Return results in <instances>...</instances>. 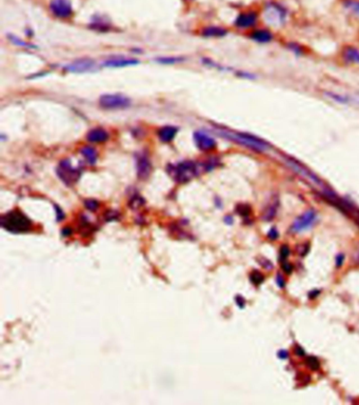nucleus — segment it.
Instances as JSON below:
<instances>
[{
    "label": "nucleus",
    "instance_id": "f257e3e1",
    "mask_svg": "<svg viewBox=\"0 0 359 405\" xmlns=\"http://www.w3.org/2000/svg\"><path fill=\"white\" fill-rule=\"evenodd\" d=\"M202 170V165L193 161H183L177 164L168 165V173L178 183H185L198 176Z\"/></svg>",
    "mask_w": 359,
    "mask_h": 405
},
{
    "label": "nucleus",
    "instance_id": "f03ea898",
    "mask_svg": "<svg viewBox=\"0 0 359 405\" xmlns=\"http://www.w3.org/2000/svg\"><path fill=\"white\" fill-rule=\"evenodd\" d=\"M0 223L4 230L15 234L29 232L32 227L31 220L19 210H12L3 215L0 219Z\"/></svg>",
    "mask_w": 359,
    "mask_h": 405
},
{
    "label": "nucleus",
    "instance_id": "7ed1b4c3",
    "mask_svg": "<svg viewBox=\"0 0 359 405\" xmlns=\"http://www.w3.org/2000/svg\"><path fill=\"white\" fill-rule=\"evenodd\" d=\"M218 133H220L222 136H224L230 140H233V141L240 143L252 149H255V151H265V149H267L268 147L267 143H265L262 139L255 138L253 136H250L247 134L232 133V132H228V131H218Z\"/></svg>",
    "mask_w": 359,
    "mask_h": 405
},
{
    "label": "nucleus",
    "instance_id": "20e7f679",
    "mask_svg": "<svg viewBox=\"0 0 359 405\" xmlns=\"http://www.w3.org/2000/svg\"><path fill=\"white\" fill-rule=\"evenodd\" d=\"M100 107L104 110H123L131 105V100L121 94H104L99 98Z\"/></svg>",
    "mask_w": 359,
    "mask_h": 405
},
{
    "label": "nucleus",
    "instance_id": "39448f33",
    "mask_svg": "<svg viewBox=\"0 0 359 405\" xmlns=\"http://www.w3.org/2000/svg\"><path fill=\"white\" fill-rule=\"evenodd\" d=\"M80 171L72 165L70 160H62L57 166L58 177L64 181L67 186H73L80 177Z\"/></svg>",
    "mask_w": 359,
    "mask_h": 405
},
{
    "label": "nucleus",
    "instance_id": "423d86ee",
    "mask_svg": "<svg viewBox=\"0 0 359 405\" xmlns=\"http://www.w3.org/2000/svg\"><path fill=\"white\" fill-rule=\"evenodd\" d=\"M50 8L52 13L59 18H69L73 13L70 0H52Z\"/></svg>",
    "mask_w": 359,
    "mask_h": 405
},
{
    "label": "nucleus",
    "instance_id": "0eeeda50",
    "mask_svg": "<svg viewBox=\"0 0 359 405\" xmlns=\"http://www.w3.org/2000/svg\"><path fill=\"white\" fill-rule=\"evenodd\" d=\"M265 15L269 22H271L273 24H277V23L281 24L285 18V11L283 10L282 6L278 5L276 3H272L267 6Z\"/></svg>",
    "mask_w": 359,
    "mask_h": 405
},
{
    "label": "nucleus",
    "instance_id": "6e6552de",
    "mask_svg": "<svg viewBox=\"0 0 359 405\" xmlns=\"http://www.w3.org/2000/svg\"><path fill=\"white\" fill-rule=\"evenodd\" d=\"M65 68L66 71L72 73H87L95 68V63L91 59H79L68 65Z\"/></svg>",
    "mask_w": 359,
    "mask_h": 405
},
{
    "label": "nucleus",
    "instance_id": "1a4fd4ad",
    "mask_svg": "<svg viewBox=\"0 0 359 405\" xmlns=\"http://www.w3.org/2000/svg\"><path fill=\"white\" fill-rule=\"evenodd\" d=\"M194 141L197 147L204 152L211 151V149L216 147V141L212 137L202 133V132H196L194 134Z\"/></svg>",
    "mask_w": 359,
    "mask_h": 405
},
{
    "label": "nucleus",
    "instance_id": "9d476101",
    "mask_svg": "<svg viewBox=\"0 0 359 405\" xmlns=\"http://www.w3.org/2000/svg\"><path fill=\"white\" fill-rule=\"evenodd\" d=\"M137 176L140 179H147L152 172V164L149 157L145 154L137 156Z\"/></svg>",
    "mask_w": 359,
    "mask_h": 405
},
{
    "label": "nucleus",
    "instance_id": "9b49d317",
    "mask_svg": "<svg viewBox=\"0 0 359 405\" xmlns=\"http://www.w3.org/2000/svg\"><path fill=\"white\" fill-rule=\"evenodd\" d=\"M315 213L313 212V210H309V212L304 213L301 217H299L297 220H296L294 225H293V230L294 231H302V230H306L309 226H311L314 222V220H315Z\"/></svg>",
    "mask_w": 359,
    "mask_h": 405
},
{
    "label": "nucleus",
    "instance_id": "f8f14e48",
    "mask_svg": "<svg viewBox=\"0 0 359 405\" xmlns=\"http://www.w3.org/2000/svg\"><path fill=\"white\" fill-rule=\"evenodd\" d=\"M257 14L255 12H247L241 13L235 21L236 26L241 29H248L253 26L257 22Z\"/></svg>",
    "mask_w": 359,
    "mask_h": 405
},
{
    "label": "nucleus",
    "instance_id": "ddd939ff",
    "mask_svg": "<svg viewBox=\"0 0 359 405\" xmlns=\"http://www.w3.org/2000/svg\"><path fill=\"white\" fill-rule=\"evenodd\" d=\"M87 139L88 141L92 143H100L109 139V134L102 128H95L89 131V133L87 134Z\"/></svg>",
    "mask_w": 359,
    "mask_h": 405
},
{
    "label": "nucleus",
    "instance_id": "4468645a",
    "mask_svg": "<svg viewBox=\"0 0 359 405\" xmlns=\"http://www.w3.org/2000/svg\"><path fill=\"white\" fill-rule=\"evenodd\" d=\"M137 64H138V61L135 59L116 57L110 60H106L103 64V66L107 68H123V67H129V66H135Z\"/></svg>",
    "mask_w": 359,
    "mask_h": 405
},
{
    "label": "nucleus",
    "instance_id": "2eb2a0df",
    "mask_svg": "<svg viewBox=\"0 0 359 405\" xmlns=\"http://www.w3.org/2000/svg\"><path fill=\"white\" fill-rule=\"evenodd\" d=\"M177 131H178V129L175 128V127L167 126V127L159 129L157 135H158L159 139L163 142H170L174 139V137H175V135L177 133Z\"/></svg>",
    "mask_w": 359,
    "mask_h": 405
},
{
    "label": "nucleus",
    "instance_id": "dca6fc26",
    "mask_svg": "<svg viewBox=\"0 0 359 405\" xmlns=\"http://www.w3.org/2000/svg\"><path fill=\"white\" fill-rule=\"evenodd\" d=\"M343 56L348 64H359V51L355 48L348 47L344 50Z\"/></svg>",
    "mask_w": 359,
    "mask_h": 405
},
{
    "label": "nucleus",
    "instance_id": "f3484780",
    "mask_svg": "<svg viewBox=\"0 0 359 405\" xmlns=\"http://www.w3.org/2000/svg\"><path fill=\"white\" fill-rule=\"evenodd\" d=\"M80 154H82L85 159L90 163V164H95L97 161V158H98V153L96 149L92 146H85L82 148V151H80Z\"/></svg>",
    "mask_w": 359,
    "mask_h": 405
},
{
    "label": "nucleus",
    "instance_id": "a211bd4d",
    "mask_svg": "<svg viewBox=\"0 0 359 405\" xmlns=\"http://www.w3.org/2000/svg\"><path fill=\"white\" fill-rule=\"evenodd\" d=\"M251 37H252V39H254L257 42L267 43L272 40L273 36H272V34L267 30H257L251 34Z\"/></svg>",
    "mask_w": 359,
    "mask_h": 405
},
{
    "label": "nucleus",
    "instance_id": "6ab92c4d",
    "mask_svg": "<svg viewBox=\"0 0 359 405\" xmlns=\"http://www.w3.org/2000/svg\"><path fill=\"white\" fill-rule=\"evenodd\" d=\"M227 34V30L219 26H209L202 31V35L205 37H222Z\"/></svg>",
    "mask_w": 359,
    "mask_h": 405
},
{
    "label": "nucleus",
    "instance_id": "aec40b11",
    "mask_svg": "<svg viewBox=\"0 0 359 405\" xmlns=\"http://www.w3.org/2000/svg\"><path fill=\"white\" fill-rule=\"evenodd\" d=\"M181 60H183V58H180V57H170V58H159L158 59V61L159 63H161V64H176V63H179V61H181Z\"/></svg>",
    "mask_w": 359,
    "mask_h": 405
},
{
    "label": "nucleus",
    "instance_id": "412c9836",
    "mask_svg": "<svg viewBox=\"0 0 359 405\" xmlns=\"http://www.w3.org/2000/svg\"><path fill=\"white\" fill-rule=\"evenodd\" d=\"M85 205H86V207H87L88 209H90V210H96V209L98 208V206H99V203H98V202H97L96 200L90 199V200H86Z\"/></svg>",
    "mask_w": 359,
    "mask_h": 405
},
{
    "label": "nucleus",
    "instance_id": "4be33fe9",
    "mask_svg": "<svg viewBox=\"0 0 359 405\" xmlns=\"http://www.w3.org/2000/svg\"><path fill=\"white\" fill-rule=\"evenodd\" d=\"M251 280H252L255 284L258 285V284H260V283H262L263 281H264V276H263L262 274H260V272H256V271H255V272H253L252 275H251Z\"/></svg>",
    "mask_w": 359,
    "mask_h": 405
},
{
    "label": "nucleus",
    "instance_id": "5701e85b",
    "mask_svg": "<svg viewBox=\"0 0 359 405\" xmlns=\"http://www.w3.org/2000/svg\"><path fill=\"white\" fill-rule=\"evenodd\" d=\"M143 203H145V201L142 200V198H140V197H135L133 200H131L130 206H132L133 208H137V207L141 206Z\"/></svg>",
    "mask_w": 359,
    "mask_h": 405
},
{
    "label": "nucleus",
    "instance_id": "b1692460",
    "mask_svg": "<svg viewBox=\"0 0 359 405\" xmlns=\"http://www.w3.org/2000/svg\"><path fill=\"white\" fill-rule=\"evenodd\" d=\"M308 364L312 369H317L319 367V362L316 358L311 357L308 359Z\"/></svg>",
    "mask_w": 359,
    "mask_h": 405
},
{
    "label": "nucleus",
    "instance_id": "393cba45",
    "mask_svg": "<svg viewBox=\"0 0 359 405\" xmlns=\"http://www.w3.org/2000/svg\"><path fill=\"white\" fill-rule=\"evenodd\" d=\"M348 4H349V7L351 8V10H353V11L356 12V13H359V2H357V1H350Z\"/></svg>",
    "mask_w": 359,
    "mask_h": 405
},
{
    "label": "nucleus",
    "instance_id": "a878e982",
    "mask_svg": "<svg viewBox=\"0 0 359 405\" xmlns=\"http://www.w3.org/2000/svg\"><path fill=\"white\" fill-rule=\"evenodd\" d=\"M56 208H57V220H58V221H60V220H62V218L65 217V215H64V213L61 212L60 208H58L57 206H56Z\"/></svg>",
    "mask_w": 359,
    "mask_h": 405
},
{
    "label": "nucleus",
    "instance_id": "bb28decb",
    "mask_svg": "<svg viewBox=\"0 0 359 405\" xmlns=\"http://www.w3.org/2000/svg\"><path fill=\"white\" fill-rule=\"evenodd\" d=\"M357 261L359 262V254H358V259H357Z\"/></svg>",
    "mask_w": 359,
    "mask_h": 405
}]
</instances>
